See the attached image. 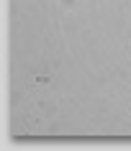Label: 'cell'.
<instances>
[{"instance_id": "cell-1", "label": "cell", "mask_w": 131, "mask_h": 151, "mask_svg": "<svg viewBox=\"0 0 131 151\" xmlns=\"http://www.w3.org/2000/svg\"><path fill=\"white\" fill-rule=\"evenodd\" d=\"M64 3H67V5H72V3H75V0H64Z\"/></svg>"}]
</instances>
